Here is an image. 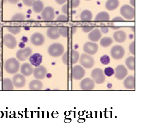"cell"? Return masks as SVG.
<instances>
[{
  "instance_id": "cell-1",
  "label": "cell",
  "mask_w": 150,
  "mask_h": 126,
  "mask_svg": "<svg viewBox=\"0 0 150 126\" xmlns=\"http://www.w3.org/2000/svg\"><path fill=\"white\" fill-rule=\"evenodd\" d=\"M79 53L75 50H69L66 52L62 58L63 63L65 65H69L75 64L79 59Z\"/></svg>"
},
{
  "instance_id": "cell-2",
  "label": "cell",
  "mask_w": 150,
  "mask_h": 126,
  "mask_svg": "<svg viewBox=\"0 0 150 126\" xmlns=\"http://www.w3.org/2000/svg\"><path fill=\"white\" fill-rule=\"evenodd\" d=\"M20 66L19 62L14 58L8 59L5 62L4 69L7 73L10 74L16 73Z\"/></svg>"
},
{
  "instance_id": "cell-3",
  "label": "cell",
  "mask_w": 150,
  "mask_h": 126,
  "mask_svg": "<svg viewBox=\"0 0 150 126\" xmlns=\"http://www.w3.org/2000/svg\"><path fill=\"white\" fill-rule=\"evenodd\" d=\"M64 51V48L62 44L55 43L52 44L48 49V52L52 57L57 58L61 56Z\"/></svg>"
},
{
  "instance_id": "cell-4",
  "label": "cell",
  "mask_w": 150,
  "mask_h": 126,
  "mask_svg": "<svg viewBox=\"0 0 150 126\" xmlns=\"http://www.w3.org/2000/svg\"><path fill=\"white\" fill-rule=\"evenodd\" d=\"M121 15L126 19H133L135 15V9L129 5H125L120 8Z\"/></svg>"
},
{
  "instance_id": "cell-5",
  "label": "cell",
  "mask_w": 150,
  "mask_h": 126,
  "mask_svg": "<svg viewBox=\"0 0 150 126\" xmlns=\"http://www.w3.org/2000/svg\"><path fill=\"white\" fill-rule=\"evenodd\" d=\"M91 76L95 82L98 84L103 83L105 80V76L103 70L99 68L94 69L91 72Z\"/></svg>"
},
{
  "instance_id": "cell-6",
  "label": "cell",
  "mask_w": 150,
  "mask_h": 126,
  "mask_svg": "<svg viewBox=\"0 0 150 126\" xmlns=\"http://www.w3.org/2000/svg\"><path fill=\"white\" fill-rule=\"evenodd\" d=\"M80 63L82 66L86 68H91L93 67L95 61L93 58L86 54H83L81 56Z\"/></svg>"
},
{
  "instance_id": "cell-7",
  "label": "cell",
  "mask_w": 150,
  "mask_h": 126,
  "mask_svg": "<svg viewBox=\"0 0 150 126\" xmlns=\"http://www.w3.org/2000/svg\"><path fill=\"white\" fill-rule=\"evenodd\" d=\"M41 16L42 19L46 21L53 20L55 17L54 10L52 7H46L41 12Z\"/></svg>"
},
{
  "instance_id": "cell-8",
  "label": "cell",
  "mask_w": 150,
  "mask_h": 126,
  "mask_svg": "<svg viewBox=\"0 0 150 126\" xmlns=\"http://www.w3.org/2000/svg\"><path fill=\"white\" fill-rule=\"evenodd\" d=\"M3 43L6 47L10 49H15L17 45L16 39L11 34H6L4 36Z\"/></svg>"
},
{
  "instance_id": "cell-9",
  "label": "cell",
  "mask_w": 150,
  "mask_h": 126,
  "mask_svg": "<svg viewBox=\"0 0 150 126\" xmlns=\"http://www.w3.org/2000/svg\"><path fill=\"white\" fill-rule=\"evenodd\" d=\"M110 53L112 58L115 59L120 60L124 56L125 49L121 46H115L111 49Z\"/></svg>"
},
{
  "instance_id": "cell-10",
  "label": "cell",
  "mask_w": 150,
  "mask_h": 126,
  "mask_svg": "<svg viewBox=\"0 0 150 126\" xmlns=\"http://www.w3.org/2000/svg\"><path fill=\"white\" fill-rule=\"evenodd\" d=\"M86 71L85 69L81 66L76 65L73 67L72 70V76L73 79L79 80L85 76Z\"/></svg>"
},
{
  "instance_id": "cell-11",
  "label": "cell",
  "mask_w": 150,
  "mask_h": 126,
  "mask_svg": "<svg viewBox=\"0 0 150 126\" xmlns=\"http://www.w3.org/2000/svg\"><path fill=\"white\" fill-rule=\"evenodd\" d=\"M32 53L31 49L30 47H26L23 49H20L17 51L16 57L19 61H24L28 59Z\"/></svg>"
},
{
  "instance_id": "cell-12",
  "label": "cell",
  "mask_w": 150,
  "mask_h": 126,
  "mask_svg": "<svg viewBox=\"0 0 150 126\" xmlns=\"http://www.w3.org/2000/svg\"><path fill=\"white\" fill-rule=\"evenodd\" d=\"M83 49L85 53L90 55H94L98 51V46L95 43L87 42L84 45Z\"/></svg>"
},
{
  "instance_id": "cell-13",
  "label": "cell",
  "mask_w": 150,
  "mask_h": 126,
  "mask_svg": "<svg viewBox=\"0 0 150 126\" xmlns=\"http://www.w3.org/2000/svg\"><path fill=\"white\" fill-rule=\"evenodd\" d=\"M12 82L14 86L16 88H21L25 85L26 79L23 75L17 74L13 77Z\"/></svg>"
},
{
  "instance_id": "cell-14",
  "label": "cell",
  "mask_w": 150,
  "mask_h": 126,
  "mask_svg": "<svg viewBox=\"0 0 150 126\" xmlns=\"http://www.w3.org/2000/svg\"><path fill=\"white\" fill-rule=\"evenodd\" d=\"M30 40L33 45L38 46L43 44L45 39L44 36L42 34L36 32L32 35Z\"/></svg>"
},
{
  "instance_id": "cell-15",
  "label": "cell",
  "mask_w": 150,
  "mask_h": 126,
  "mask_svg": "<svg viewBox=\"0 0 150 126\" xmlns=\"http://www.w3.org/2000/svg\"><path fill=\"white\" fill-rule=\"evenodd\" d=\"M80 86L83 90H92L95 87V82L91 79L86 78L81 82Z\"/></svg>"
},
{
  "instance_id": "cell-16",
  "label": "cell",
  "mask_w": 150,
  "mask_h": 126,
  "mask_svg": "<svg viewBox=\"0 0 150 126\" xmlns=\"http://www.w3.org/2000/svg\"><path fill=\"white\" fill-rule=\"evenodd\" d=\"M47 73V69L43 66L36 67L33 70L34 77L37 79H43L45 77Z\"/></svg>"
},
{
  "instance_id": "cell-17",
  "label": "cell",
  "mask_w": 150,
  "mask_h": 126,
  "mask_svg": "<svg viewBox=\"0 0 150 126\" xmlns=\"http://www.w3.org/2000/svg\"><path fill=\"white\" fill-rule=\"evenodd\" d=\"M115 77L119 80H122L127 75V68L122 65L118 66L115 69Z\"/></svg>"
},
{
  "instance_id": "cell-18",
  "label": "cell",
  "mask_w": 150,
  "mask_h": 126,
  "mask_svg": "<svg viewBox=\"0 0 150 126\" xmlns=\"http://www.w3.org/2000/svg\"><path fill=\"white\" fill-rule=\"evenodd\" d=\"M29 60L32 65L38 67L40 66L42 63V56L40 54L36 53L31 56Z\"/></svg>"
},
{
  "instance_id": "cell-19",
  "label": "cell",
  "mask_w": 150,
  "mask_h": 126,
  "mask_svg": "<svg viewBox=\"0 0 150 126\" xmlns=\"http://www.w3.org/2000/svg\"><path fill=\"white\" fill-rule=\"evenodd\" d=\"M102 36L101 32L100 29L97 28L92 30L91 32L89 34L88 37L89 39L91 42H96L99 40Z\"/></svg>"
},
{
  "instance_id": "cell-20",
  "label": "cell",
  "mask_w": 150,
  "mask_h": 126,
  "mask_svg": "<svg viewBox=\"0 0 150 126\" xmlns=\"http://www.w3.org/2000/svg\"><path fill=\"white\" fill-rule=\"evenodd\" d=\"M47 34L49 38L52 39H57L60 37L59 32V28L57 27H51L47 30Z\"/></svg>"
},
{
  "instance_id": "cell-21",
  "label": "cell",
  "mask_w": 150,
  "mask_h": 126,
  "mask_svg": "<svg viewBox=\"0 0 150 126\" xmlns=\"http://www.w3.org/2000/svg\"><path fill=\"white\" fill-rule=\"evenodd\" d=\"M33 68L30 64L28 63H24L21 67V73L26 77H30L33 72Z\"/></svg>"
},
{
  "instance_id": "cell-22",
  "label": "cell",
  "mask_w": 150,
  "mask_h": 126,
  "mask_svg": "<svg viewBox=\"0 0 150 126\" xmlns=\"http://www.w3.org/2000/svg\"><path fill=\"white\" fill-rule=\"evenodd\" d=\"M124 85L125 87L128 89H133L135 87V77L130 75L127 77L124 81Z\"/></svg>"
},
{
  "instance_id": "cell-23",
  "label": "cell",
  "mask_w": 150,
  "mask_h": 126,
  "mask_svg": "<svg viewBox=\"0 0 150 126\" xmlns=\"http://www.w3.org/2000/svg\"><path fill=\"white\" fill-rule=\"evenodd\" d=\"M113 37L115 40L118 43L124 42L127 39V34L124 31H117L114 33Z\"/></svg>"
},
{
  "instance_id": "cell-24",
  "label": "cell",
  "mask_w": 150,
  "mask_h": 126,
  "mask_svg": "<svg viewBox=\"0 0 150 126\" xmlns=\"http://www.w3.org/2000/svg\"><path fill=\"white\" fill-rule=\"evenodd\" d=\"M119 0H108L105 4V7L109 11L116 9L119 6Z\"/></svg>"
},
{
  "instance_id": "cell-25",
  "label": "cell",
  "mask_w": 150,
  "mask_h": 126,
  "mask_svg": "<svg viewBox=\"0 0 150 126\" xmlns=\"http://www.w3.org/2000/svg\"><path fill=\"white\" fill-rule=\"evenodd\" d=\"M110 16L108 13L106 12H101L96 15L95 18L96 21L106 22L110 20Z\"/></svg>"
},
{
  "instance_id": "cell-26",
  "label": "cell",
  "mask_w": 150,
  "mask_h": 126,
  "mask_svg": "<svg viewBox=\"0 0 150 126\" xmlns=\"http://www.w3.org/2000/svg\"><path fill=\"white\" fill-rule=\"evenodd\" d=\"M43 88V84L41 81L33 80L30 82L29 89L31 90H41Z\"/></svg>"
},
{
  "instance_id": "cell-27",
  "label": "cell",
  "mask_w": 150,
  "mask_h": 126,
  "mask_svg": "<svg viewBox=\"0 0 150 126\" xmlns=\"http://www.w3.org/2000/svg\"><path fill=\"white\" fill-rule=\"evenodd\" d=\"M80 17L81 20L83 21H90L93 18V14L89 10H85L81 12Z\"/></svg>"
},
{
  "instance_id": "cell-28",
  "label": "cell",
  "mask_w": 150,
  "mask_h": 126,
  "mask_svg": "<svg viewBox=\"0 0 150 126\" xmlns=\"http://www.w3.org/2000/svg\"><path fill=\"white\" fill-rule=\"evenodd\" d=\"M34 12L36 13H41L44 8V4L40 0H35L32 6Z\"/></svg>"
},
{
  "instance_id": "cell-29",
  "label": "cell",
  "mask_w": 150,
  "mask_h": 126,
  "mask_svg": "<svg viewBox=\"0 0 150 126\" xmlns=\"http://www.w3.org/2000/svg\"><path fill=\"white\" fill-rule=\"evenodd\" d=\"M2 89L4 90H13L14 85L12 81L9 78H4L2 81Z\"/></svg>"
},
{
  "instance_id": "cell-30",
  "label": "cell",
  "mask_w": 150,
  "mask_h": 126,
  "mask_svg": "<svg viewBox=\"0 0 150 126\" xmlns=\"http://www.w3.org/2000/svg\"><path fill=\"white\" fill-rule=\"evenodd\" d=\"M125 64L130 70H134L135 68L134 57H129L127 58L125 61Z\"/></svg>"
},
{
  "instance_id": "cell-31",
  "label": "cell",
  "mask_w": 150,
  "mask_h": 126,
  "mask_svg": "<svg viewBox=\"0 0 150 126\" xmlns=\"http://www.w3.org/2000/svg\"><path fill=\"white\" fill-rule=\"evenodd\" d=\"M113 41L110 37H104L100 42V45L103 47L107 48L110 46L112 44Z\"/></svg>"
},
{
  "instance_id": "cell-32",
  "label": "cell",
  "mask_w": 150,
  "mask_h": 126,
  "mask_svg": "<svg viewBox=\"0 0 150 126\" xmlns=\"http://www.w3.org/2000/svg\"><path fill=\"white\" fill-rule=\"evenodd\" d=\"M59 32L60 36L64 37H68L69 35V30L68 27H61L59 28Z\"/></svg>"
},
{
  "instance_id": "cell-33",
  "label": "cell",
  "mask_w": 150,
  "mask_h": 126,
  "mask_svg": "<svg viewBox=\"0 0 150 126\" xmlns=\"http://www.w3.org/2000/svg\"><path fill=\"white\" fill-rule=\"evenodd\" d=\"M25 18L24 15L21 13H18L14 15L11 20L13 21L22 22L24 20Z\"/></svg>"
},
{
  "instance_id": "cell-34",
  "label": "cell",
  "mask_w": 150,
  "mask_h": 126,
  "mask_svg": "<svg viewBox=\"0 0 150 126\" xmlns=\"http://www.w3.org/2000/svg\"><path fill=\"white\" fill-rule=\"evenodd\" d=\"M7 30L8 31L13 34L16 35L20 33L21 29L18 27H9L7 28Z\"/></svg>"
},
{
  "instance_id": "cell-35",
  "label": "cell",
  "mask_w": 150,
  "mask_h": 126,
  "mask_svg": "<svg viewBox=\"0 0 150 126\" xmlns=\"http://www.w3.org/2000/svg\"><path fill=\"white\" fill-rule=\"evenodd\" d=\"M110 58L108 55H105L103 56L100 58V62L102 64L107 65L109 64L110 63Z\"/></svg>"
},
{
  "instance_id": "cell-36",
  "label": "cell",
  "mask_w": 150,
  "mask_h": 126,
  "mask_svg": "<svg viewBox=\"0 0 150 126\" xmlns=\"http://www.w3.org/2000/svg\"><path fill=\"white\" fill-rule=\"evenodd\" d=\"M104 73L106 76L110 77L113 75L115 72L114 69L111 67H107L105 69Z\"/></svg>"
},
{
  "instance_id": "cell-37",
  "label": "cell",
  "mask_w": 150,
  "mask_h": 126,
  "mask_svg": "<svg viewBox=\"0 0 150 126\" xmlns=\"http://www.w3.org/2000/svg\"><path fill=\"white\" fill-rule=\"evenodd\" d=\"M69 5L71 8H77L80 4V0H70Z\"/></svg>"
},
{
  "instance_id": "cell-38",
  "label": "cell",
  "mask_w": 150,
  "mask_h": 126,
  "mask_svg": "<svg viewBox=\"0 0 150 126\" xmlns=\"http://www.w3.org/2000/svg\"><path fill=\"white\" fill-rule=\"evenodd\" d=\"M71 7L69 5V4H66L64 5L62 7V11L66 15H69V14L70 10L69 9Z\"/></svg>"
},
{
  "instance_id": "cell-39",
  "label": "cell",
  "mask_w": 150,
  "mask_h": 126,
  "mask_svg": "<svg viewBox=\"0 0 150 126\" xmlns=\"http://www.w3.org/2000/svg\"><path fill=\"white\" fill-rule=\"evenodd\" d=\"M56 20L59 22H67L68 21V18L65 15H61L57 18Z\"/></svg>"
},
{
  "instance_id": "cell-40",
  "label": "cell",
  "mask_w": 150,
  "mask_h": 126,
  "mask_svg": "<svg viewBox=\"0 0 150 126\" xmlns=\"http://www.w3.org/2000/svg\"><path fill=\"white\" fill-rule=\"evenodd\" d=\"M135 41L132 42L129 46V51H130L131 54L134 55L135 54Z\"/></svg>"
},
{
  "instance_id": "cell-41",
  "label": "cell",
  "mask_w": 150,
  "mask_h": 126,
  "mask_svg": "<svg viewBox=\"0 0 150 126\" xmlns=\"http://www.w3.org/2000/svg\"><path fill=\"white\" fill-rule=\"evenodd\" d=\"M22 1H23V4L26 6L31 7L32 6L33 3L34 2L35 0H22Z\"/></svg>"
},
{
  "instance_id": "cell-42",
  "label": "cell",
  "mask_w": 150,
  "mask_h": 126,
  "mask_svg": "<svg viewBox=\"0 0 150 126\" xmlns=\"http://www.w3.org/2000/svg\"><path fill=\"white\" fill-rule=\"evenodd\" d=\"M93 29V27H83L82 28L83 32H84L85 33L89 32H91Z\"/></svg>"
},
{
  "instance_id": "cell-43",
  "label": "cell",
  "mask_w": 150,
  "mask_h": 126,
  "mask_svg": "<svg viewBox=\"0 0 150 126\" xmlns=\"http://www.w3.org/2000/svg\"><path fill=\"white\" fill-rule=\"evenodd\" d=\"M125 21V20L122 17L117 16L114 18L112 20V22H124Z\"/></svg>"
},
{
  "instance_id": "cell-44",
  "label": "cell",
  "mask_w": 150,
  "mask_h": 126,
  "mask_svg": "<svg viewBox=\"0 0 150 126\" xmlns=\"http://www.w3.org/2000/svg\"><path fill=\"white\" fill-rule=\"evenodd\" d=\"M102 32L104 34H107L109 32V29L106 27H103L101 28Z\"/></svg>"
},
{
  "instance_id": "cell-45",
  "label": "cell",
  "mask_w": 150,
  "mask_h": 126,
  "mask_svg": "<svg viewBox=\"0 0 150 126\" xmlns=\"http://www.w3.org/2000/svg\"><path fill=\"white\" fill-rule=\"evenodd\" d=\"M67 0H55L56 2L59 4L62 5L65 4Z\"/></svg>"
},
{
  "instance_id": "cell-46",
  "label": "cell",
  "mask_w": 150,
  "mask_h": 126,
  "mask_svg": "<svg viewBox=\"0 0 150 126\" xmlns=\"http://www.w3.org/2000/svg\"><path fill=\"white\" fill-rule=\"evenodd\" d=\"M7 1L11 4H16L20 0H7Z\"/></svg>"
},
{
  "instance_id": "cell-47",
  "label": "cell",
  "mask_w": 150,
  "mask_h": 126,
  "mask_svg": "<svg viewBox=\"0 0 150 126\" xmlns=\"http://www.w3.org/2000/svg\"><path fill=\"white\" fill-rule=\"evenodd\" d=\"M77 29L76 27H73L71 28V33L72 34H74L76 33V32H77Z\"/></svg>"
},
{
  "instance_id": "cell-48",
  "label": "cell",
  "mask_w": 150,
  "mask_h": 126,
  "mask_svg": "<svg viewBox=\"0 0 150 126\" xmlns=\"http://www.w3.org/2000/svg\"><path fill=\"white\" fill-rule=\"evenodd\" d=\"M130 3L133 7H135V0H130Z\"/></svg>"
},
{
  "instance_id": "cell-49",
  "label": "cell",
  "mask_w": 150,
  "mask_h": 126,
  "mask_svg": "<svg viewBox=\"0 0 150 126\" xmlns=\"http://www.w3.org/2000/svg\"><path fill=\"white\" fill-rule=\"evenodd\" d=\"M25 44L23 42H21L19 44V46L21 49H23L25 47Z\"/></svg>"
},
{
  "instance_id": "cell-50",
  "label": "cell",
  "mask_w": 150,
  "mask_h": 126,
  "mask_svg": "<svg viewBox=\"0 0 150 126\" xmlns=\"http://www.w3.org/2000/svg\"><path fill=\"white\" fill-rule=\"evenodd\" d=\"M22 40L24 42H26L27 41H28V39H27V38L25 37H23L22 38Z\"/></svg>"
},
{
  "instance_id": "cell-51",
  "label": "cell",
  "mask_w": 150,
  "mask_h": 126,
  "mask_svg": "<svg viewBox=\"0 0 150 126\" xmlns=\"http://www.w3.org/2000/svg\"><path fill=\"white\" fill-rule=\"evenodd\" d=\"M7 1V0H3V2H4V3H5Z\"/></svg>"
},
{
  "instance_id": "cell-52",
  "label": "cell",
  "mask_w": 150,
  "mask_h": 126,
  "mask_svg": "<svg viewBox=\"0 0 150 126\" xmlns=\"http://www.w3.org/2000/svg\"><path fill=\"white\" fill-rule=\"evenodd\" d=\"M86 1H91V0H86Z\"/></svg>"
}]
</instances>
